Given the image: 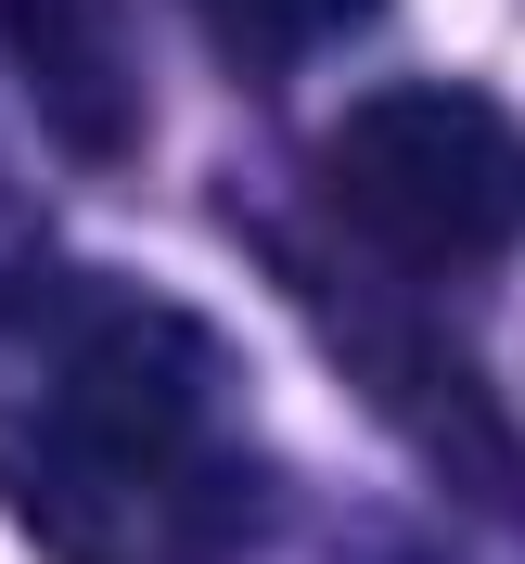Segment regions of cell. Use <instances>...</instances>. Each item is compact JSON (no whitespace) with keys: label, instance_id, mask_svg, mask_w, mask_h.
<instances>
[{"label":"cell","instance_id":"3","mask_svg":"<svg viewBox=\"0 0 525 564\" xmlns=\"http://www.w3.org/2000/svg\"><path fill=\"white\" fill-rule=\"evenodd\" d=\"M0 39H13V65H26L65 154H129L141 65H129V13L116 0H0Z\"/></svg>","mask_w":525,"mask_h":564},{"label":"cell","instance_id":"2","mask_svg":"<svg viewBox=\"0 0 525 564\" xmlns=\"http://www.w3.org/2000/svg\"><path fill=\"white\" fill-rule=\"evenodd\" d=\"M320 206L397 282H461L525 245V116L488 90H372L320 154Z\"/></svg>","mask_w":525,"mask_h":564},{"label":"cell","instance_id":"1","mask_svg":"<svg viewBox=\"0 0 525 564\" xmlns=\"http://www.w3.org/2000/svg\"><path fill=\"white\" fill-rule=\"evenodd\" d=\"M0 513L65 564H244L270 462L231 347L116 270L0 282Z\"/></svg>","mask_w":525,"mask_h":564},{"label":"cell","instance_id":"4","mask_svg":"<svg viewBox=\"0 0 525 564\" xmlns=\"http://www.w3.org/2000/svg\"><path fill=\"white\" fill-rule=\"evenodd\" d=\"M193 13H206V39L231 52V65L270 77V65H308L320 39H347L372 0H193Z\"/></svg>","mask_w":525,"mask_h":564}]
</instances>
